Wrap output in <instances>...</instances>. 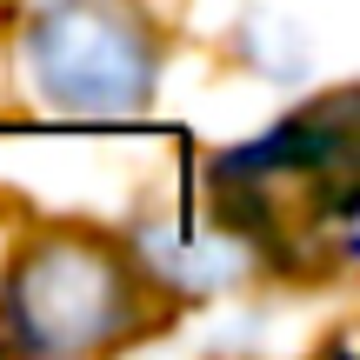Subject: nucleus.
I'll return each instance as SVG.
<instances>
[{
    "label": "nucleus",
    "instance_id": "obj_4",
    "mask_svg": "<svg viewBox=\"0 0 360 360\" xmlns=\"http://www.w3.org/2000/svg\"><path fill=\"white\" fill-rule=\"evenodd\" d=\"M141 260L154 274H167L180 294H214V287L240 281V274L254 267V247H247L240 233H200V240H193L187 227H167V233H147L141 240Z\"/></svg>",
    "mask_w": 360,
    "mask_h": 360
},
{
    "label": "nucleus",
    "instance_id": "obj_2",
    "mask_svg": "<svg viewBox=\"0 0 360 360\" xmlns=\"http://www.w3.org/2000/svg\"><path fill=\"white\" fill-rule=\"evenodd\" d=\"M0 314L27 354H107L147 327V287L114 240L47 233L13 260Z\"/></svg>",
    "mask_w": 360,
    "mask_h": 360
},
{
    "label": "nucleus",
    "instance_id": "obj_3",
    "mask_svg": "<svg viewBox=\"0 0 360 360\" xmlns=\"http://www.w3.org/2000/svg\"><path fill=\"white\" fill-rule=\"evenodd\" d=\"M27 80L74 120H127L154 94V27L127 0H53L27 27Z\"/></svg>",
    "mask_w": 360,
    "mask_h": 360
},
{
    "label": "nucleus",
    "instance_id": "obj_5",
    "mask_svg": "<svg viewBox=\"0 0 360 360\" xmlns=\"http://www.w3.org/2000/svg\"><path fill=\"white\" fill-rule=\"evenodd\" d=\"M0 7H7V0H0Z\"/></svg>",
    "mask_w": 360,
    "mask_h": 360
},
{
    "label": "nucleus",
    "instance_id": "obj_1",
    "mask_svg": "<svg viewBox=\"0 0 360 360\" xmlns=\"http://www.w3.org/2000/svg\"><path fill=\"white\" fill-rule=\"evenodd\" d=\"M354 101L334 94L327 107L274 127L267 141L233 147L214 160V207L233 220L247 247L267 254H340L354 227Z\"/></svg>",
    "mask_w": 360,
    "mask_h": 360
}]
</instances>
